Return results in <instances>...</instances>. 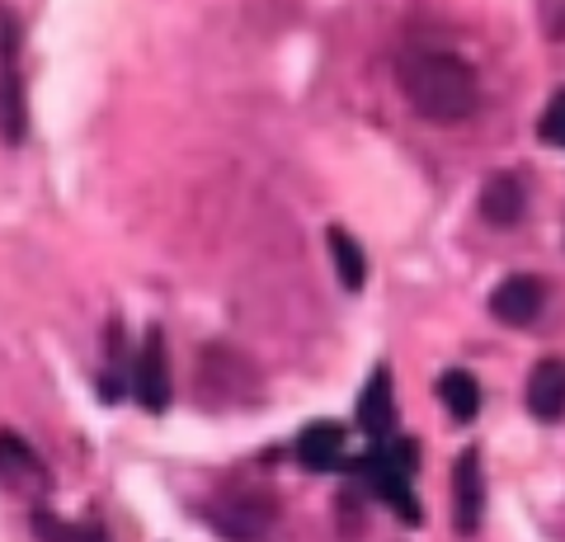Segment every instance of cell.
Segmentation results:
<instances>
[{
  "instance_id": "6da1fadb",
  "label": "cell",
  "mask_w": 565,
  "mask_h": 542,
  "mask_svg": "<svg viewBox=\"0 0 565 542\" xmlns=\"http://www.w3.org/2000/svg\"><path fill=\"white\" fill-rule=\"evenodd\" d=\"M401 95L411 109L429 124H462L476 114L481 85H476V66L457 52H415L401 62Z\"/></svg>"
},
{
  "instance_id": "7a4b0ae2",
  "label": "cell",
  "mask_w": 565,
  "mask_h": 542,
  "mask_svg": "<svg viewBox=\"0 0 565 542\" xmlns=\"http://www.w3.org/2000/svg\"><path fill=\"white\" fill-rule=\"evenodd\" d=\"M415 467H419V448H415V439H377L373 448L363 453V458H353V463H344V471L349 477H359L367 491H373L386 510H396L405 523H415L424 519V510H419V500H415Z\"/></svg>"
},
{
  "instance_id": "3957f363",
  "label": "cell",
  "mask_w": 565,
  "mask_h": 542,
  "mask_svg": "<svg viewBox=\"0 0 565 542\" xmlns=\"http://www.w3.org/2000/svg\"><path fill=\"white\" fill-rule=\"evenodd\" d=\"M20 14L0 6V142L20 147L29 137V95L20 76Z\"/></svg>"
},
{
  "instance_id": "277c9868",
  "label": "cell",
  "mask_w": 565,
  "mask_h": 542,
  "mask_svg": "<svg viewBox=\"0 0 565 542\" xmlns=\"http://www.w3.org/2000/svg\"><path fill=\"white\" fill-rule=\"evenodd\" d=\"M132 392L141 401V411L151 415H161L170 406V349L161 326H147V336H141V349L132 359Z\"/></svg>"
},
{
  "instance_id": "5b68a950",
  "label": "cell",
  "mask_w": 565,
  "mask_h": 542,
  "mask_svg": "<svg viewBox=\"0 0 565 542\" xmlns=\"http://www.w3.org/2000/svg\"><path fill=\"white\" fill-rule=\"evenodd\" d=\"M481 519H486V471H481V453L467 448L452 467V523L462 538H471L481 529Z\"/></svg>"
},
{
  "instance_id": "8992f818",
  "label": "cell",
  "mask_w": 565,
  "mask_h": 542,
  "mask_svg": "<svg viewBox=\"0 0 565 542\" xmlns=\"http://www.w3.org/2000/svg\"><path fill=\"white\" fill-rule=\"evenodd\" d=\"M546 307V284L533 274H509L490 293V317L504 326H533Z\"/></svg>"
},
{
  "instance_id": "52a82bcc",
  "label": "cell",
  "mask_w": 565,
  "mask_h": 542,
  "mask_svg": "<svg viewBox=\"0 0 565 542\" xmlns=\"http://www.w3.org/2000/svg\"><path fill=\"white\" fill-rule=\"evenodd\" d=\"M0 486L14 496H29V500H43L52 486L43 458L24 439H14V434H0Z\"/></svg>"
},
{
  "instance_id": "ba28073f",
  "label": "cell",
  "mask_w": 565,
  "mask_h": 542,
  "mask_svg": "<svg viewBox=\"0 0 565 542\" xmlns=\"http://www.w3.org/2000/svg\"><path fill=\"white\" fill-rule=\"evenodd\" d=\"M353 419H359V429L373 444L396 429V387H392V369H386V363H377L373 378H367V387L359 392V401H353Z\"/></svg>"
},
{
  "instance_id": "9c48e42d",
  "label": "cell",
  "mask_w": 565,
  "mask_h": 542,
  "mask_svg": "<svg viewBox=\"0 0 565 542\" xmlns=\"http://www.w3.org/2000/svg\"><path fill=\"white\" fill-rule=\"evenodd\" d=\"M349 434H344V425H334V419H316V425H307L302 434H297V444H292V453H297V463H302L307 471H344V444Z\"/></svg>"
},
{
  "instance_id": "30bf717a",
  "label": "cell",
  "mask_w": 565,
  "mask_h": 542,
  "mask_svg": "<svg viewBox=\"0 0 565 542\" xmlns=\"http://www.w3.org/2000/svg\"><path fill=\"white\" fill-rule=\"evenodd\" d=\"M476 208H481V217L490 226H519L523 213H527V194H523V180L519 174H490V180L481 184V199H476Z\"/></svg>"
},
{
  "instance_id": "8fae6325",
  "label": "cell",
  "mask_w": 565,
  "mask_h": 542,
  "mask_svg": "<svg viewBox=\"0 0 565 542\" xmlns=\"http://www.w3.org/2000/svg\"><path fill=\"white\" fill-rule=\"evenodd\" d=\"M274 519V510L264 500H245V496H232L222 504H212V529H222L232 542H255L259 529Z\"/></svg>"
},
{
  "instance_id": "7c38bea8",
  "label": "cell",
  "mask_w": 565,
  "mask_h": 542,
  "mask_svg": "<svg viewBox=\"0 0 565 542\" xmlns=\"http://www.w3.org/2000/svg\"><path fill=\"white\" fill-rule=\"evenodd\" d=\"M527 411L537 419H561L565 415V359H542L533 378H527Z\"/></svg>"
},
{
  "instance_id": "4fadbf2b",
  "label": "cell",
  "mask_w": 565,
  "mask_h": 542,
  "mask_svg": "<svg viewBox=\"0 0 565 542\" xmlns=\"http://www.w3.org/2000/svg\"><path fill=\"white\" fill-rule=\"evenodd\" d=\"M438 401L448 406V415L457 425H471L481 415V382H476L467 369H444L438 373Z\"/></svg>"
},
{
  "instance_id": "5bb4252c",
  "label": "cell",
  "mask_w": 565,
  "mask_h": 542,
  "mask_svg": "<svg viewBox=\"0 0 565 542\" xmlns=\"http://www.w3.org/2000/svg\"><path fill=\"white\" fill-rule=\"evenodd\" d=\"M326 241H330V255H334V274H340V284L349 293H359L367 284V255H363V246L344 232V226H330Z\"/></svg>"
},
{
  "instance_id": "9a60e30c",
  "label": "cell",
  "mask_w": 565,
  "mask_h": 542,
  "mask_svg": "<svg viewBox=\"0 0 565 542\" xmlns=\"http://www.w3.org/2000/svg\"><path fill=\"white\" fill-rule=\"evenodd\" d=\"M122 387L132 392V354H128V344H122V326L109 321V378H104V396L118 401Z\"/></svg>"
},
{
  "instance_id": "2e32d148",
  "label": "cell",
  "mask_w": 565,
  "mask_h": 542,
  "mask_svg": "<svg viewBox=\"0 0 565 542\" xmlns=\"http://www.w3.org/2000/svg\"><path fill=\"white\" fill-rule=\"evenodd\" d=\"M33 533H39V542H104L99 523H66L52 514H33Z\"/></svg>"
},
{
  "instance_id": "e0dca14e",
  "label": "cell",
  "mask_w": 565,
  "mask_h": 542,
  "mask_svg": "<svg viewBox=\"0 0 565 542\" xmlns=\"http://www.w3.org/2000/svg\"><path fill=\"white\" fill-rule=\"evenodd\" d=\"M537 137H542V142H552V147H561V151H565V91H556V95H552V104L542 109V118H537Z\"/></svg>"
},
{
  "instance_id": "ac0fdd59",
  "label": "cell",
  "mask_w": 565,
  "mask_h": 542,
  "mask_svg": "<svg viewBox=\"0 0 565 542\" xmlns=\"http://www.w3.org/2000/svg\"><path fill=\"white\" fill-rule=\"evenodd\" d=\"M542 33L565 39V0H542Z\"/></svg>"
}]
</instances>
